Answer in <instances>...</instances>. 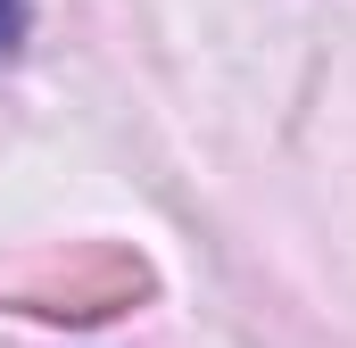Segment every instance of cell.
I'll list each match as a JSON object with an SVG mask.
<instances>
[{"label":"cell","instance_id":"6da1fadb","mask_svg":"<svg viewBox=\"0 0 356 348\" xmlns=\"http://www.w3.org/2000/svg\"><path fill=\"white\" fill-rule=\"evenodd\" d=\"M8 299H17L25 315L99 324V315H116V307L149 299V265L133 258V249L91 241V249H67V258H42V265H25V274H8Z\"/></svg>","mask_w":356,"mask_h":348},{"label":"cell","instance_id":"7a4b0ae2","mask_svg":"<svg viewBox=\"0 0 356 348\" xmlns=\"http://www.w3.org/2000/svg\"><path fill=\"white\" fill-rule=\"evenodd\" d=\"M25 42V0H0V58Z\"/></svg>","mask_w":356,"mask_h":348}]
</instances>
